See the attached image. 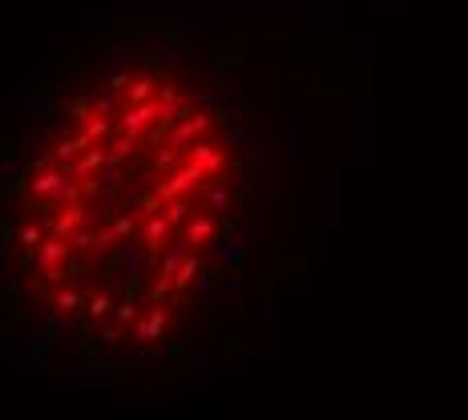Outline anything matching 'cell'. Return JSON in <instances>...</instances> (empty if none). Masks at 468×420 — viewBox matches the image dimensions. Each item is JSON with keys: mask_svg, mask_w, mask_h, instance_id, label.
I'll return each mask as SVG.
<instances>
[{"mask_svg": "<svg viewBox=\"0 0 468 420\" xmlns=\"http://www.w3.org/2000/svg\"><path fill=\"white\" fill-rule=\"evenodd\" d=\"M161 117V101H145V105H133V110H121L117 113V129L129 133V138H142L145 129L154 126Z\"/></svg>", "mask_w": 468, "mask_h": 420, "instance_id": "obj_1", "label": "cell"}, {"mask_svg": "<svg viewBox=\"0 0 468 420\" xmlns=\"http://www.w3.org/2000/svg\"><path fill=\"white\" fill-rule=\"evenodd\" d=\"M210 129V113H190V117H182L166 138H170V150H182L186 142H202V133Z\"/></svg>", "mask_w": 468, "mask_h": 420, "instance_id": "obj_2", "label": "cell"}, {"mask_svg": "<svg viewBox=\"0 0 468 420\" xmlns=\"http://www.w3.org/2000/svg\"><path fill=\"white\" fill-rule=\"evenodd\" d=\"M65 186H69V178H65L61 166H57V170H36V174L29 178V190L32 194H45V198H57V202H61Z\"/></svg>", "mask_w": 468, "mask_h": 420, "instance_id": "obj_3", "label": "cell"}, {"mask_svg": "<svg viewBox=\"0 0 468 420\" xmlns=\"http://www.w3.org/2000/svg\"><path fill=\"white\" fill-rule=\"evenodd\" d=\"M198 178H202V170H198V166H182L178 174H170V182H161L154 198H158V202H174L178 194H182V190H190V186L198 182Z\"/></svg>", "mask_w": 468, "mask_h": 420, "instance_id": "obj_4", "label": "cell"}, {"mask_svg": "<svg viewBox=\"0 0 468 420\" xmlns=\"http://www.w3.org/2000/svg\"><path fill=\"white\" fill-rule=\"evenodd\" d=\"M89 138H85V133H69V138H61V142L53 145V150H48V154H53V162H61V166H69V162H77L81 154H85V150H89Z\"/></svg>", "mask_w": 468, "mask_h": 420, "instance_id": "obj_5", "label": "cell"}, {"mask_svg": "<svg viewBox=\"0 0 468 420\" xmlns=\"http://www.w3.org/2000/svg\"><path fill=\"white\" fill-rule=\"evenodd\" d=\"M158 77L154 73H145V77H133V85H129L126 93V110H133V105H145V101H158Z\"/></svg>", "mask_w": 468, "mask_h": 420, "instance_id": "obj_6", "label": "cell"}, {"mask_svg": "<svg viewBox=\"0 0 468 420\" xmlns=\"http://www.w3.org/2000/svg\"><path fill=\"white\" fill-rule=\"evenodd\" d=\"M121 267H126V287H129V295L142 287V275H145V255L129 242L126 251H121Z\"/></svg>", "mask_w": 468, "mask_h": 420, "instance_id": "obj_7", "label": "cell"}, {"mask_svg": "<svg viewBox=\"0 0 468 420\" xmlns=\"http://www.w3.org/2000/svg\"><path fill=\"white\" fill-rule=\"evenodd\" d=\"M65 255H69V242H65V239H57V235L41 242V255H36V258H41V267H45V275H48V279H53V275L61 271V258H65Z\"/></svg>", "mask_w": 468, "mask_h": 420, "instance_id": "obj_8", "label": "cell"}, {"mask_svg": "<svg viewBox=\"0 0 468 420\" xmlns=\"http://www.w3.org/2000/svg\"><path fill=\"white\" fill-rule=\"evenodd\" d=\"M190 166H198L202 174H218V170H222V154L206 142H194L190 145Z\"/></svg>", "mask_w": 468, "mask_h": 420, "instance_id": "obj_9", "label": "cell"}, {"mask_svg": "<svg viewBox=\"0 0 468 420\" xmlns=\"http://www.w3.org/2000/svg\"><path fill=\"white\" fill-rule=\"evenodd\" d=\"M218 142H222L226 150H239V154H250V150H255V145H250V133H246L242 126H234V122H222Z\"/></svg>", "mask_w": 468, "mask_h": 420, "instance_id": "obj_10", "label": "cell"}, {"mask_svg": "<svg viewBox=\"0 0 468 420\" xmlns=\"http://www.w3.org/2000/svg\"><path fill=\"white\" fill-rule=\"evenodd\" d=\"M20 178H25V162L20 158L0 162V190H20Z\"/></svg>", "mask_w": 468, "mask_h": 420, "instance_id": "obj_11", "label": "cell"}, {"mask_svg": "<svg viewBox=\"0 0 468 420\" xmlns=\"http://www.w3.org/2000/svg\"><path fill=\"white\" fill-rule=\"evenodd\" d=\"M166 230H170V218H166V214H149V223H145V242H149V251H161Z\"/></svg>", "mask_w": 468, "mask_h": 420, "instance_id": "obj_12", "label": "cell"}, {"mask_svg": "<svg viewBox=\"0 0 468 420\" xmlns=\"http://www.w3.org/2000/svg\"><path fill=\"white\" fill-rule=\"evenodd\" d=\"M161 327H166V311H161V307H154V311L138 323V339H158Z\"/></svg>", "mask_w": 468, "mask_h": 420, "instance_id": "obj_13", "label": "cell"}, {"mask_svg": "<svg viewBox=\"0 0 468 420\" xmlns=\"http://www.w3.org/2000/svg\"><path fill=\"white\" fill-rule=\"evenodd\" d=\"M214 255H218V258H230V263H242V258H246V247H242L239 239L222 235V239L214 242Z\"/></svg>", "mask_w": 468, "mask_h": 420, "instance_id": "obj_14", "label": "cell"}, {"mask_svg": "<svg viewBox=\"0 0 468 420\" xmlns=\"http://www.w3.org/2000/svg\"><path fill=\"white\" fill-rule=\"evenodd\" d=\"M117 105H121V97H117V93L93 97V117H105V122H109V113H117Z\"/></svg>", "mask_w": 468, "mask_h": 420, "instance_id": "obj_15", "label": "cell"}, {"mask_svg": "<svg viewBox=\"0 0 468 420\" xmlns=\"http://www.w3.org/2000/svg\"><path fill=\"white\" fill-rule=\"evenodd\" d=\"M206 202L214 210H226L230 206V190H226L222 182H206Z\"/></svg>", "mask_w": 468, "mask_h": 420, "instance_id": "obj_16", "label": "cell"}, {"mask_svg": "<svg viewBox=\"0 0 468 420\" xmlns=\"http://www.w3.org/2000/svg\"><path fill=\"white\" fill-rule=\"evenodd\" d=\"M113 133V122H105V117H89L85 122V138L89 142H101V138H109Z\"/></svg>", "mask_w": 468, "mask_h": 420, "instance_id": "obj_17", "label": "cell"}, {"mask_svg": "<svg viewBox=\"0 0 468 420\" xmlns=\"http://www.w3.org/2000/svg\"><path fill=\"white\" fill-rule=\"evenodd\" d=\"M129 85H133L129 69H113L109 77H105V89H109V93H129Z\"/></svg>", "mask_w": 468, "mask_h": 420, "instance_id": "obj_18", "label": "cell"}, {"mask_svg": "<svg viewBox=\"0 0 468 420\" xmlns=\"http://www.w3.org/2000/svg\"><path fill=\"white\" fill-rule=\"evenodd\" d=\"M133 150H138V138H129V133H121V138H117V142H113V158L117 162H126V158H133Z\"/></svg>", "mask_w": 468, "mask_h": 420, "instance_id": "obj_19", "label": "cell"}, {"mask_svg": "<svg viewBox=\"0 0 468 420\" xmlns=\"http://www.w3.org/2000/svg\"><path fill=\"white\" fill-rule=\"evenodd\" d=\"M109 295H105V291H97L93 299H89V307H85V315H89V320H101V315H105V311H109Z\"/></svg>", "mask_w": 468, "mask_h": 420, "instance_id": "obj_20", "label": "cell"}, {"mask_svg": "<svg viewBox=\"0 0 468 420\" xmlns=\"http://www.w3.org/2000/svg\"><path fill=\"white\" fill-rule=\"evenodd\" d=\"M210 235H214V223H210V218H194L186 242H202V239H210Z\"/></svg>", "mask_w": 468, "mask_h": 420, "instance_id": "obj_21", "label": "cell"}, {"mask_svg": "<svg viewBox=\"0 0 468 420\" xmlns=\"http://www.w3.org/2000/svg\"><path fill=\"white\" fill-rule=\"evenodd\" d=\"M77 303H81V295H77L73 287H69V291H61V295H57V315H69V311H73Z\"/></svg>", "mask_w": 468, "mask_h": 420, "instance_id": "obj_22", "label": "cell"}, {"mask_svg": "<svg viewBox=\"0 0 468 420\" xmlns=\"http://www.w3.org/2000/svg\"><path fill=\"white\" fill-rule=\"evenodd\" d=\"M279 154H283V158H295V133H290V129H283V133H279Z\"/></svg>", "mask_w": 468, "mask_h": 420, "instance_id": "obj_23", "label": "cell"}, {"mask_svg": "<svg viewBox=\"0 0 468 420\" xmlns=\"http://www.w3.org/2000/svg\"><path fill=\"white\" fill-rule=\"evenodd\" d=\"M113 239H117L113 230H101V235H97V239H93V247H89V251H93V255H105V251H109V247H113Z\"/></svg>", "mask_w": 468, "mask_h": 420, "instance_id": "obj_24", "label": "cell"}, {"mask_svg": "<svg viewBox=\"0 0 468 420\" xmlns=\"http://www.w3.org/2000/svg\"><path fill=\"white\" fill-rule=\"evenodd\" d=\"M113 235H117V239H133V218H129V214H121V218L113 223Z\"/></svg>", "mask_w": 468, "mask_h": 420, "instance_id": "obj_25", "label": "cell"}, {"mask_svg": "<svg viewBox=\"0 0 468 420\" xmlns=\"http://www.w3.org/2000/svg\"><path fill=\"white\" fill-rule=\"evenodd\" d=\"M186 214H190L186 202H170V210H166V218H170V223H186Z\"/></svg>", "mask_w": 468, "mask_h": 420, "instance_id": "obj_26", "label": "cell"}, {"mask_svg": "<svg viewBox=\"0 0 468 420\" xmlns=\"http://www.w3.org/2000/svg\"><path fill=\"white\" fill-rule=\"evenodd\" d=\"M194 45H198V37H194V32H182V37L174 41V48H178V53H190Z\"/></svg>", "mask_w": 468, "mask_h": 420, "instance_id": "obj_27", "label": "cell"}, {"mask_svg": "<svg viewBox=\"0 0 468 420\" xmlns=\"http://www.w3.org/2000/svg\"><path fill=\"white\" fill-rule=\"evenodd\" d=\"M133 315H138V307H133V299H126V303L117 307V323H129Z\"/></svg>", "mask_w": 468, "mask_h": 420, "instance_id": "obj_28", "label": "cell"}, {"mask_svg": "<svg viewBox=\"0 0 468 420\" xmlns=\"http://www.w3.org/2000/svg\"><path fill=\"white\" fill-rule=\"evenodd\" d=\"M194 291H214V275H198V279H194Z\"/></svg>", "mask_w": 468, "mask_h": 420, "instance_id": "obj_29", "label": "cell"}, {"mask_svg": "<svg viewBox=\"0 0 468 420\" xmlns=\"http://www.w3.org/2000/svg\"><path fill=\"white\" fill-rule=\"evenodd\" d=\"M154 162H158V166H174V150H158V158Z\"/></svg>", "mask_w": 468, "mask_h": 420, "instance_id": "obj_30", "label": "cell"}, {"mask_svg": "<svg viewBox=\"0 0 468 420\" xmlns=\"http://www.w3.org/2000/svg\"><path fill=\"white\" fill-rule=\"evenodd\" d=\"M101 339H105V343H109V348H113V343L121 339V332H117V327H109V332H105V336H101Z\"/></svg>", "mask_w": 468, "mask_h": 420, "instance_id": "obj_31", "label": "cell"}]
</instances>
